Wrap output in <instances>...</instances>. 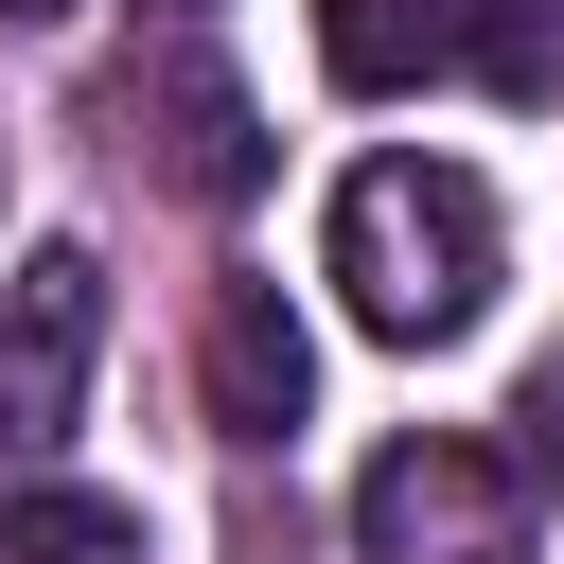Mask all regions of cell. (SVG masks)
<instances>
[{"label": "cell", "mask_w": 564, "mask_h": 564, "mask_svg": "<svg viewBox=\"0 0 564 564\" xmlns=\"http://www.w3.org/2000/svg\"><path fill=\"white\" fill-rule=\"evenodd\" d=\"M317 282H335V300H352V335H388V352L476 335V317H494V282H511L494 176H476V159H352V176H335V212H317Z\"/></svg>", "instance_id": "6da1fadb"}, {"label": "cell", "mask_w": 564, "mask_h": 564, "mask_svg": "<svg viewBox=\"0 0 564 564\" xmlns=\"http://www.w3.org/2000/svg\"><path fill=\"white\" fill-rule=\"evenodd\" d=\"M352 564H511V458L423 423L352 476Z\"/></svg>", "instance_id": "7a4b0ae2"}, {"label": "cell", "mask_w": 564, "mask_h": 564, "mask_svg": "<svg viewBox=\"0 0 564 564\" xmlns=\"http://www.w3.org/2000/svg\"><path fill=\"white\" fill-rule=\"evenodd\" d=\"M106 123H123V159H159V176H176V194H212V212L264 176V123H247V88H229L194 35L123 53V70H106Z\"/></svg>", "instance_id": "3957f363"}, {"label": "cell", "mask_w": 564, "mask_h": 564, "mask_svg": "<svg viewBox=\"0 0 564 564\" xmlns=\"http://www.w3.org/2000/svg\"><path fill=\"white\" fill-rule=\"evenodd\" d=\"M88 352H106V264L88 247H18L0 264V441H70Z\"/></svg>", "instance_id": "277c9868"}, {"label": "cell", "mask_w": 564, "mask_h": 564, "mask_svg": "<svg viewBox=\"0 0 564 564\" xmlns=\"http://www.w3.org/2000/svg\"><path fill=\"white\" fill-rule=\"evenodd\" d=\"M194 388H212L229 441H300V405H317V335H300V300H282V282H229L212 335H194Z\"/></svg>", "instance_id": "5b68a950"}, {"label": "cell", "mask_w": 564, "mask_h": 564, "mask_svg": "<svg viewBox=\"0 0 564 564\" xmlns=\"http://www.w3.org/2000/svg\"><path fill=\"white\" fill-rule=\"evenodd\" d=\"M317 70L352 106H405V88L458 70V0H317Z\"/></svg>", "instance_id": "8992f818"}, {"label": "cell", "mask_w": 564, "mask_h": 564, "mask_svg": "<svg viewBox=\"0 0 564 564\" xmlns=\"http://www.w3.org/2000/svg\"><path fill=\"white\" fill-rule=\"evenodd\" d=\"M458 70L511 88V106H546L564 88V0H458Z\"/></svg>", "instance_id": "52a82bcc"}, {"label": "cell", "mask_w": 564, "mask_h": 564, "mask_svg": "<svg viewBox=\"0 0 564 564\" xmlns=\"http://www.w3.org/2000/svg\"><path fill=\"white\" fill-rule=\"evenodd\" d=\"M0 564H141V511L53 476V494H18V511H0Z\"/></svg>", "instance_id": "ba28073f"}, {"label": "cell", "mask_w": 564, "mask_h": 564, "mask_svg": "<svg viewBox=\"0 0 564 564\" xmlns=\"http://www.w3.org/2000/svg\"><path fill=\"white\" fill-rule=\"evenodd\" d=\"M18 18H35V0H18Z\"/></svg>", "instance_id": "9c48e42d"}]
</instances>
